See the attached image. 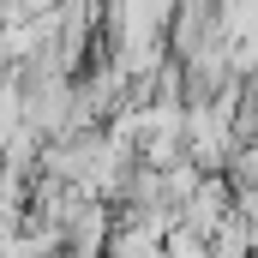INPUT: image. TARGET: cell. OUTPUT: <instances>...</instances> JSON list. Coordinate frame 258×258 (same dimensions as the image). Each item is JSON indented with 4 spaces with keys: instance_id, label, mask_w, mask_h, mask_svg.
Wrapping results in <instances>:
<instances>
[{
    "instance_id": "obj_1",
    "label": "cell",
    "mask_w": 258,
    "mask_h": 258,
    "mask_svg": "<svg viewBox=\"0 0 258 258\" xmlns=\"http://www.w3.org/2000/svg\"><path fill=\"white\" fill-rule=\"evenodd\" d=\"M174 258H204V252H198V246H186V240H180V246H174Z\"/></svg>"
}]
</instances>
